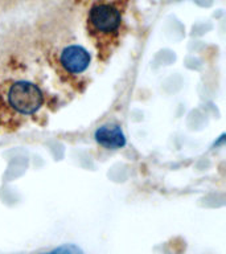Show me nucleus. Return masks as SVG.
<instances>
[{"label": "nucleus", "instance_id": "1", "mask_svg": "<svg viewBox=\"0 0 226 254\" xmlns=\"http://www.w3.org/2000/svg\"><path fill=\"white\" fill-rule=\"evenodd\" d=\"M8 99L11 106L21 114H33L43 103V94L33 83L20 81L11 86Z\"/></svg>", "mask_w": 226, "mask_h": 254}, {"label": "nucleus", "instance_id": "2", "mask_svg": "<svg viewBox=\"0 0 226 254\" xmlns=\"http://www.w3.org/2000/svg\"><path fill=\"white\" fill-rule=\"evenodd\" d=\"M122 23V16L111 4H97L91 8L89 15L90 28L98 35L109 36L118 31Z\"/></svg>", "mask_w": 226, "mask_h": 254}, {"label": "nucleus", "instance_id": "3", "mask_svg": "<svg viewBox=\"0 0 226 254\" xmlns=\"http://www.w3.org/2000/svg\"><path fill=\"white\" fill-rule=\"evenodd\" d=\"M61 63L63 67L70 73H82L90 64V55L86 49L78 45H71L63 49L61 55Z\"/></svg>", "mask_w": 226, "mask_h": 254}, {"label": "nucleus", "instance_id": "4", "mask_svg": "<svg viewBox=\"0 0 226 254\" xmlns=\"http://www.w3.org/2000/svg\"><path fill=\"white\" fill-rule=\"evenodd\" d=\"M95 139L101 146L106 148H120L126 144V138L118 125H106L95 131Z\"/></svg>", "mask_w": 226, "mask_h": 254}, {"label": "nucleus", "instance_id": "5", "mask_svg": "<svg viewBox=\"0 0 226 254\" xmlns=\"http://www.w3.org/2000/svg\"><path fill=\"white\" fill-rule=\"evenodd\" d=\"M41 254H85L82 252L81 248H78L74 244H65V245H61L56 249L51 250V252H47V253Z\"/></svg>", "mask_w": 226, "mask_h": 254}]
</instances>
